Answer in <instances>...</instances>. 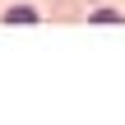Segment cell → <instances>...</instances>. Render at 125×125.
Here are the masks:
<instances>
[{"mask_svg": "<svg viewBox=\"0 0 125 125\" xmlns=\"http://www.w3.org/2000/svg\"><path fill=\"white\" fill-rule=\"evenodd\" d=\"M83 19H88V23H125V14H121V9H111L107 0H102L93 14H83Z\"/></svg>", "mask_w": 125, "mask_h": 125, "instance_id": "obj_3", "label": "cell"}, {"mask_svg": "<svg viewBox=\"0 0 125 125\" xmlns=\"http://www.w3.org/2000/svg\"><path fill=\"white\" fill-rule=\"evenodd\" d=\"M42 19H46V14H42L37 5H28V0H23V5H5V14H0V23H9V28H14V23H19V28H32V23H42Z\"/></svg>", "mask_w": 125, "mask_h": 125, "instance_id": "obj_1", "label": "cell"}, {"mask_svg": "<svg viewBox=\"0 0 125 125\" xmlns=\"http://www.w3.org/2000/svg\"><path fill=\"white\" fill-rule=\"evenodd\" d=\"M83 5H102V0H83Z\"/></svg>", "mask_w": 125, "mask_h": 125, "instance_id": "obj_4", "label": "cell"}, {"mask_svg": "<svg viewBox=\"0 0 125 125\" xmlns=\"http://www.w3.org/2000/svg\"><path fill=\"white\" fill-rule=\"evenodd\" d=\"M46 19L51 23H83V0H51Z\"/></svg>", "mask_w": 125, "mask_h": 125, "instance_id": "obj_2", "label": "cell"}]
</instances>
